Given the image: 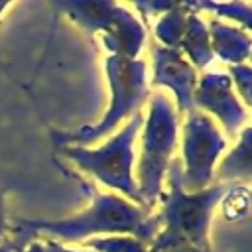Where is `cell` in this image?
I'll list each match as a JSON object with an SVG mask.
<instances>
[{
	"mask_svg": "<svg viewBox=\"0 0 252 252\" xmlns=\"http://www.w3.org/2000/svg\"><path fill=\"white\" fill-rule=\"evenodd\" d=\"M91 203L75 215L61 219H16L8 236L24 250L33 240L85 242L96 236H134L150 244L161 228L156 209L136 205L116 193H104L85 185Z\"/></svg>",
	"mask_w": 252,
	"mask_h": 252,
	"instance_id": "6da1fadb",
	"label": "cell"
},
{
	"mask_svg": "<svg viewBox=\"0 0 252 252\" xmlns=\"http://www.w3.org/2000/svg\"><path fill=\"white\" fill-rule=\"evenodd\" d=\"M104 75L110 91V102L102 114V118L94 124L81 126L71 132H51L53 146L59 150L63 146H93L114 134L126 120L134 114L142 112L144 102L150 96V79H148V63L118 55H106L104 59Z\"/></svg>",
	"mask_w": 252,
	"mask_h": 252,
	"instance_id": "7a4b0ae2",
	"label": "cell"
},
{
	"mask_svg": "<svg viewBox=\"0 0 252 252\" xmlns=\"http://www.w3.org/2000/svg\"><path fill=\"white\" fill-rule=\"evenodd\" d=\"M179 124L181 116L173 100L163 91L150 93L146 118L140 128V158L134 169L140 203L148 209H156L163 193L165 173L179 144Z\"/></svg>",
	"mask_w": 252,
	"mask_h": 252,
	"instance_id": "3957f363",
	"label": "cell"
},
{
	"mask_svg": "<svg viewBox=\"0 0 252 252\" xmlns=\"http://www.w3.org/2000/svg\"><path fill=\"white\" fill-rule=\"evenodd\" d=\"M142 120L144 114L138 112L98 146H63L59 152L77 169L91 175L106 189H112V193L142 205L134 177L136 138L140 134Z\"/></svg>",
	"mask_w": 252,
	"mask_h": 252,
	"instance_id": "277c9868",
	"label": "cell"
},
{
	"mask_svg": "<svg viewBox=\"0 0 252 252\" xmlns=\"http://www.w3.org/2000/svg\"><path fill=\"white\" fill-rule=\"evenodd\" d=\"M165 179L167 185L163 187V193L158 201L159 209L156 211L161 222V230L195 246L211 248L209 228L213 213L234 185L213 183L201 191H185L181 185V167L177 158H173L169 163Z\"/></svg>",
	"mask_w": 252,
	"mask_h": 252,
	"instance_id": "5b68a950",
	"label": "cell"
},
{
	"mask_svg": "<svg viewBox=\"0 0 252 252\" xmlns=\"http://www.w3.org/2000/svg\"><path fill=\"white\" fill-rule=\"evenodd\" d=\"M55 16H67L89 35H96L108 55L138 59L146 43V24L118 2H51Z\"/></svg>",
	"mask_w": 252,
	"mask_h": 252,
	"instance_id": "8992f818",
	"label": "cell"
},
{
	"mask_svg": "<svg viewBox=\"0 0 252 252\" xmlns=\"http://www.w3.org/2000/svg\"><path fill=\"white\" fill-rule=\"evenodd\" d=\"M181 185L185 191H201L215 183V169L228 140L203 112L191 110L179 124Z\"/></svg>",
	"mask_w": 252,
	"mask_h": 252,
	"instance_id": "52a82bcc",
	"label": "cell"
},
{
	"mask_svg": "<svg viewBox=\"0 0 252 252\" xmlns=\"http://www.w3.org/2000/svg\"><path fill=\"white\" fill-rule=\"evenodd\" d=\"M193 108L207 114L224 130V138H236L248 120V108L236 96L226 73H203L193 91ZM220 130V132H222Z\"/></svg>",
	"mask_w": 252,
	"mask_h": 252,
	"instance_id": "ba28073f",
	"label": "cell"
},
{
	"mask_svg": "<svg viewBox=\"0 0 252 252\" xmlns=\"http://www.w3.org/2000/svg\"><path fill=\"white\" fill-rule=\"evenodd\" d=\"M152 55V75L150 89H165L171 93V100L179 116H185L193 110V91L197 85L195 67L181 55L177 49L163 47L156 41L150 43Z\"/></svg>",
	"mask_w": 252,
	"mask_h": 252,
	"instance_id": "9c48e42d",
	"label": "cell"
},
{
	"mask_svg": "<svg viewBox=\"0 0 252 252\" xmlns=\"http://www.w3.org/2000/svg\"><path fill=\"white\" fill-rule=\"evenodd\" d=\"M207 30H209V41H211L213 55H219L226 63V67L248 63L250 32H246L234 24L215 20V18H211L207 22Z\"/></svg>",
	"mask_w": 252,
	"mask_h": 252,
	"instance_id": "30bf717a",
	"label": "cell"
},
{
	"mask_svg": "<svg viewBox=\"0 0 252 252\" xmlns=\"http://www.w3.org/2000/svg\"><path fill=\"white\" fill-rule=\"evenodd\" d=\"M177 51H181V55L195 67V71H203L213 61V49H211V41H209L207 22L201 18L199 12H195L191 8V4H189L187 22H185V32H183Z\"/></svg>",
	"mask_w": 252,
	"mask_h": 252,
	"instance_id": "8fae6325",
	"label": "cell"
},
{
	"mask_svg": "<svg viewBox=\"0 0 252 252\" xmlns=\"http://www.w3.org/2000/svg\"><path fill=\"white\" fill-rule=\"evenodd\" d=\"M252 171V144H250V126H244L236 136L232 150L217 163L215 183L234 185L238 181H248Z\"/></svg>",
	"mask_w": 252,
	"mask_h": 252,
	"instance_id": "7c38bea8",
	"label": "cell"
},
{
	"mask_svg": "<svg viewBox=\"0 0 252 252\" xmlns=\"http://www.w3.org/2000/svg\"><path fill=\"white\" fill-rule=\"evenodd\" d=\"M187 14H189L187 2H171L169 8L163 14H159L158 22L154 24V41L163 47L177 49L185 32Z\"/></svg>",
	"mask_w": 252,
	"mask_h": 252,
	"instance_id": "4fadbf2b",
	"label": "cell"
},
{
	"mask_svg": "<svg viewBox=\"0 0 252 252\" xmlns=\"http://www.w3.org/2000/svg\"><path fill=\"white\" fill-rule=\"evenodd\" d=\"M195 12H211L215 20H230L234 26L250 32L252 6L250 2H189Z\"/></svg>",
	"mask_w": 252,
	"mask_h": 252,
	"instance_id": "5bb4252c",
	"label": "cell"
},
{
	"mask_svg": "<svg viewBox=\"0 0 252 252\" xmlns=\"http://www.w3.org/2000/svg\"><path fill=\"white\" fill-rule=\"evenodd\" d=\"M81 246L89 252H146L148 244L126 234L118 236H96L81 242Z\"/></svg>",
	"mask_w": 252,
	"mask_h": 252,
	"instance_id": "9a60e30c",
	"label": "cell"
},
{
	"mask_svg": "<svg viewBox=\"0 0 252 252\" xmlns=\"http://www.w3.org/2000/svg\"><path fill=\"white\" fill-rule=\"evenodd\" d=\"M146 252H215L213 248H201L195 246L179 236H173L165 230L159 228V232L156 234V238L148 244Z\"/></svg>",
	"mask_w": 252,
	"mask_h": 252,
	"instance_id": "2e32d148",
	"label": "cell"
},
{
	"mask_svg": "<svg viewBox=\"0 0 252 252\" xmlns=\"http://www.w3.org/2000/svg\"><path fill=\"white\" fill-rule=\"evenodd\" d=\"M226 75L232 83V89L236 93V96L240 98V102L250 108V94H252V67L248 63L242 65H228L226 67Z\"/></svg>",
	"mask_w": 252,
	"mask_h": 252,
	"instance_id": "e0dca14e",
	"label": "cell"
},
{
	"mask_svg": "<svg viewBox=\"0 0 252 252\" xmlns=\"http://www.w3.org/2000/svg\"><path fill=\"white\" fill-rule=\"evenodd\" d=\"M8 230H10V220L6 213V189H0V244L8 238Z\"/></svg>",
	"mask_w": 252,
	"mask_h": 252,
	"instance_id": "ac0fdd59",
	"label": "cell"
},
{
	"mask_svg": "<svg viewBox=\"0 0 252 252\" xmlns=\"http://www.w3.org/2000/svg\"><path fill=\"white\" fill-rule=\"evenodd\" d=\"M41 244H43V250H45V252H89V250H85V248H81V250L67 248L65 244L55 242V240H41Z\"/></svg>",
	"mask_w": 252,
	"mask_h": 252,
	"instance_id": "d6986e66",
	"label": "cell"
},
{
	"mask_svg": "<svg viewBox=\"0 0 252 252\" xmlns=\"http://www.w3.org/2000/svg\"><path fill=\"white\" fill-rule=\"evenodd\" d=\"M0 252H22V248H20V246H18V244L8 236V238L0 244Z\"/></svg>",
	"mask_w": 252,
	"mask_h": 252,
	"instance_id": "ffe728a7",
	"label": "cell"
},
{
	"mask_svg": "<svg viewBox=\"0 0 252 252\" xmlns=\"http://www.w3.org/2000/svg\"><path fill=\"white\" fill-rule=\"evenodd\" d=\"M22 252H45L43 250V244H41V240H33V242H30Z\"/></svg>",
	"mask_w": 252,
	"mask_h": 252,
	"instance_id": "44dd1931",
	"label": "cell"
},
{
	"mask_svg": "<svg viewBox=\"0 0 252 252\" xmlns=\"http://www.w3.org/2000/svg\"><path fill=\"white\" fill-rule=\"evenodd\" d=\"M12 6H14V2H6V0H4V2H0V18H2V14H4L8 8H12ZM0 65H4V63H2V59H0Z\"/></svg>",
	"mask_w": 252,
	"mask_h": 252,
	"instance_id": "7402d4cb",
	"label": "cell"
}]
</instances>
